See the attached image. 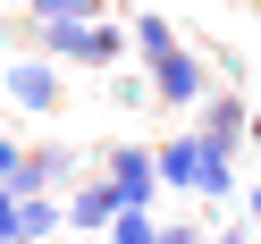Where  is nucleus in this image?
Masks as SVG:
<instances>
[{
	"label": "nucleus",
	"instance_id": "15",
	"mask_svg": "<svg viewBox=\"0 0 261 244\" xmlns=\"http://www.w3.org/2000/svg\"><path fill=\"white\" fill-rule=\"evenodd\" d=\"M160 244H202V236H194V227H160Z\"/></svg>",
	"mask_w": 261,
	"mask_h": 244
},
{
	"label": "nucleus",
	"instance_id": "11",
	"mask_svg": "<svg viewBox=\"0 0 261 244\" xmlns=\"http://www.w3.org/2000/svg\"><path fill=\"white\" fill-rule=\"evenodd\" d=\"M110 244H160L152 210H118V219H110Z\"/></svg>",
	"mask_w": 261,
	"mask_h": 244
},
{
	"label": "nucleus",
	"instance_id": "6",
	"mask_svg": "<svg viewBox=\"0 0 261 244\" xmlns=\"http://www.w3.org/2000/svg\"><path fill=\"white\" fill-rule=\"evenodd\" d=\"M68 177H76V152H68V143H42V152H25L17 194H51V185H68Z\"/></svg>",
	"mask_w": 261,
	"mask_h": 244
},
{
	"label": "nucleus",
	"instance_id": "17",
	"mask_svg": "<svg viewBox=\"0 0 261 244\" xmlns=\"http://www.w3.org/2000/svg\"><path fill=\"white\" fill-rule=\"evenodd\" d=\"M244 135H261V101H253V110H244Z\"/></svg>",
	"mask_w": 261,
	"mask_h": 244
},
{
	"label": "nucleus",
	"instance_id": "18",
	"mask_svg": "<svg viewBox=\"0 0 261 244\" xmlns=\"http://www.w3.org/2000/svg\"><path fill=\"white\" fill-rule=\"evenodd\" d=\"M244 219H253V227H261V194H253V202H244Z\"/></svg>",
	"mask_w": 261,
	"mask_h": 244
},
{
	"label": "nucleus",
	"instance_id": "2",
	"mask_svg": "<svg viewBox=\"0 0 261 244\" xmlns=\"http://www.w3.org/2000/svg\"><path fill=\"white\" fill-rule=\"evenodd\" d=\"M152 185H160V160L152 152H110V194H118V210H152Z\"/></svg>",
	"mask_w": 261,
	"mask_h": 244
},
{
	"label": "nucleus",
	"instance_id": "8",
	"mask_svg": "<svg viewBox=\"0 0 261 244\" xmlns=\"http://www.w3.org/2000/svg\"><path fill=\"white\" fill-rule=\"evenodd\" d=\"M68 227V210L51 202V194H17V244H42V236H59Z\"/></svg>",
	"mask_w": 261,
	"mask_h": 244
},
{
	"label": "nucleus",
	"instance_id": "13",
	"mask_svg": "<svg viewBox=\"0 0 261 244\" xmlns=\"http://www.w3.org/2000/svg\"><path fill=\"white\" fill-rule=\"evenodd\" d=\"M17 177H25V143H9V135H0V185L17 194Z\"/></svg>",
	"mask_w": 261,
	"mask_h": 244
},
{
	"label": "nucleus",
	"instance_id": "3",
	"mask_svg": "<svg viewBox=\"0 0 261 244\" xmlns=\"http://www.w3.org/2000/svg\"><path fill=\"white\" fill-rule=\"evenodd\" d=\"M143 68H152V93H160V101H177V110H186V101H202V68H194L186 51H152Z\"/></svg>",
	"mask_w": 261,
	"mask_h": 244
},
{
	"label": "nucleus",
	"instance_id": "9",
	"mask_svg": "<svg viewBox=\"0 0 261 244\" xmlns=\"http://www.w3.org/2000/svg\"><path fill=\"white\" fill-rule=\"evenodd\" d=\"M110 219H118V194H110V177L68 194V227H110Z\"/></svg>",
	"mask_w": 261,
	"mask_h": 244
},
{
	"label": "nucleus",
	"instance_id": "10",
	"mask_svg": "<svg viewBox=\"0 0 261 244\" xmlns=\"http://www.w3.org/2000/svg\"><path fill=\"white\" fill-rule=\"evenodd\" d=\"M25 17H34V25H93L101 0H25Z\"/></svg>",
	"mask_w": 261,
	"mask_h": 244
},
{
	"label": "nucleus",
	"instance_id": "14",
	"mask_svg": "<svg viewBox=\"0 0 261 244\" xmlns=\"http://www.w3.org/2000/svg\"><path fill=\"white\" fill-rule=\"evenodd\" d=\"M0 244H17V194L0 185Z\"/></svg>",
	"mask_w": 261,
	"mask_h": 244
},
{
	"label": "nucleus",
	"instance_id": "12",
	"mask_svg": "<svg viewBox=\"0 0 261 244\" xmlns=\"http://www.w3.org/2000/svg\"><path fill=\"white\" fill-rule=\"evenodd\" d=\"M126 42H143V59H152V51H177V34H169V17H152V9H143V17H135V34H126Z\"/></svg>",
	"mask_w": 261,
	"mask_h": 244
},
{
	"label": "nucleus",
	"instance_id": "4",
	"mask_svg": "<svg viewBox=\"0 0 261 244\" xmlns=\"http://www.w3.org/2000/svg\"><path fill=\"white\" fill-rule=\"evenodd\" d=\"M244 110H253V101H236V93H211L202 126H194V135H202V152H227V160H236V143H244Z\"/></svg>",
	"mask_w": 261,
	"mask_h": 244
},
{
	"label": "nucleus",
	"instance_id": "16",
	"mask_svg": "<svg viewBox=\"0 0 261 244\" xmlns=\"http://www.w3.org/2000/svg\"><path fill=\"white\" fill-rule=\"evenodd\" d=\"M202 244H253V236H244V227H227V236H202Z\"/></svg>",
	"mask_w": 261,
	"mask_h": 244
},
{
	"label": "nucleus",
	"instance_id": "7",
	"mask_svg": "<svg viewBox=\"0 0 261 244\" xmlns=\"http://www.w3.org/2000/svg\"><path fill=\"white\" fill-rule=\"evenodd\" d=\"M160 177L169 185H186V194H202V135H177V143H160Z\"/></svg>",
	"mask_w": 261,
	"mask_h": 244
},
{
	"label": "nucleus",
	"instance_id": "1",
	"mask_svg": "<svg viewBox=\"0 0 261 244\" xmlns=\"http://www.w3.org/2000/svg\"><path fill=\"white\" fill-rule=\"evenodd\" d=\"M34 51L59 59V68H118V59H126V34L110 17H93V25H34Z\"/></svg>",
	"mask_w": 261,
	"mask_h": 244
},
{
	"label": "nucleus",
	"instance_id": "5",
	"mask_svg": "<svg viewBox=\"0 0 261 244\" xmlns=\"http://www.w3.org/2000/svg\"><path fill=\"white\" fill-rule=\"evenodd\" d=\"M9 101L17 110H51L59 101V68L51 59H9Z\"/></svg>",
	"mask_w": 261,
	"mask_h": 244
}]
</instances>
